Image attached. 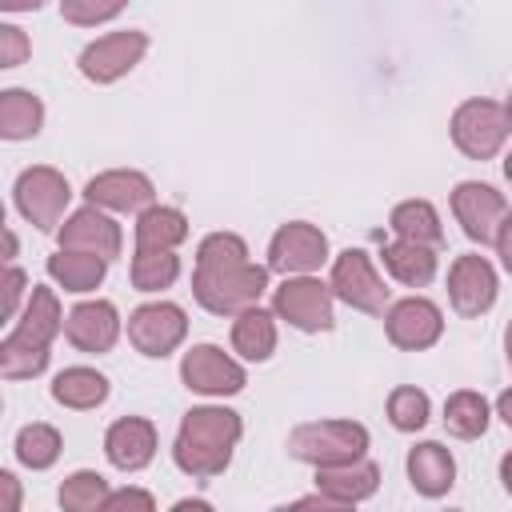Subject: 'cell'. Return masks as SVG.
<instances>
[{
    "instance_id": "1",
    "label": "cell",
    "mask_w": 512,
    "mask_h": 512,
    "mask_svg": "<svg viewBox=\"0 0 512 512\" xmlns=\"http://www.w3.org/2000/svg\"><path fill=\"white\" fill-rule=\"evenodd\" d=\"M240 416L224 404H204L184 412L176 444H172V460L184 476L192 480H212L232 464V452L240 444Z\"/></svg>"
},
{
    "instance_id": "2",
    "label": "cell",
    "mask_w": 512,
    "mask_h": 512,
    "mask_svg": "<svg viewBox=\"0 0 512 512\" xmlns=\"http://www.w3.org/2000/svg\"><path fill=\"white\" fill-rule=\"evenodd\" d=\"M268 288V268L240 260V264H196L192 276V296L200 300V308H208L212 316H236L252 304H260Z\"/></svg>"
},
{
    "instance_id": "3",
    "label": "cell",
    "mask_w": 512,
    "mask_h": 512,
    "mask_svg": "<svg viewBox=\"0 0 512 512\" xmlns=\"http://www.w3.org/2000/svg\"><path fill=\"white\" fill-rule=\"evenodd\" d=\"M368 452V428L356 420H308L288 432V456L304 464H344Z\"/></svg>"
},
{
    "instance_id": "4",
    "label": "cell",
    "mask_w": 512,
    "mask_h": 512,
    "mask_svg": "<svg viewBox=\"0 0 512 512\" xmlns=\"http://www.w3.org/2000/svg\"><path fill=\"white\" fill-rule=\"evenodd\" d=\"M508 108L496 100H464L452 112V140L468 160H492L508 140Z\"/></svg>"
},
{
    "instance_id": "5",
    "label": "cell",
    "mask_w": 512,
    "mask_h": 512,
    "mask_svg": "<svg viewBox=\"0 0 512 512\" xmlns=\"http://www.w3.org/2000/svg\"><path fill=\"white\" fill-rule=\"evenodd\" d=\"M12 200H16V212H20L28 224L52 232V228L64 220V208H68V200H72V188H68V180H64L56 168L40 164V168H28V172L16 176Z\"/></svg>"
},
{
    "instance_id": "6",
    "label": "cell",
    "mask_w": 512,
    "mask_h": 512,
    "mask_svg": "<svg viewBox=\"0 0 512 512\" xmlns=\"http://www.w3.org/2000/svg\"><path fill=\"white\" fill-rule=\"evenodd\" d=\"M276 320H288L300 332H328L332 328V284H320L308 276H284V284L272 292Z\"/></svg>"
},
{
    "instance_id": "7",
    "label": "cell",
    "mask_w": 512,
    "mask_h": 512,
    "mask_svg": "<svg viewBox=\"0 0 512 512\" xmlns=\"http://www.w3.org/2000/svg\"><path fill=\"white\" fill-rule=\"evenodd\" d=\"M332 296L344 300L348 308L356 312H372L380 316L388 308V288L380 280V272L372 268V260L360 252V248H344L336 260H332Z\"/></svg>"
},
{
    "instance_id": "8",
    "label": "cell",
    "mask_w": 512,
    "mask_h": 512,
    "mask_svg": "<svg viewBox=\"0 0 512 512\" xmlns=\"http://www.w3.org/2000/svg\"><path fill=\"white\" fill-rule=\"evenodd\" d=\"M324 260H328V236L308 220L280 224L268 244V268L280 276H308Z\"/></svg>"
},
{
    "instance_id": "9",
    "label": "cell",
    "mask_w": 512,
    "mask_h": 512,
    "mask_svg": "<svg viewBox=\"0 0 512 512\" xmlns=\"http://www.w3.org/2000/svg\"><path fill=\"white\" fill-rule=\"evenodd\" d=\"M148 52V36L136 32V28H124V32H108L100 40H92L84 52H80V72L84 80L92 84H112L120 76H128Z\"/></svg>"
},
{
    "instance_id": "10",
    "label": "cell",
    "mask_w": 512,
    "mask_h": 512,
    "mask_svg": "<svg viewBox=\"0 0 512 512\" xmlns=\"http://www.w3.org/2000/svg\"><path fill=\"white\" fill-rule=\"evenodd\" d=\"M180 380L188 392H200V396H236L248 384L244 368L216 344L188 348L180 360Z\"/></svg>"
},
{
    "instance_id": "11",
    "label": "cell",
    "mask_w": 512,
    "mask_h": 512,
    "mask_svg": "<svg viewBox=\"0 0 512 512\" xmlns=\"http://www.w3.org/2000/svg\"><path fill=\"white\" fill-rule=\"evenodd\" d=\"M188 336V316L180 304H168V300H156V304H140L132 316H128V340L136 344L140 356H168L180 340Z\"/></svg>"
},
{
    "instance_id": "12",
    "label": "cell",
    "mask_w": 512,
    "mask_h": 512,
    "mask_svg": "<svg viewBox=\"0 0 512 512\" xmlns=\"http://www.w3.org/2000/svg\"><path fill=\"white\" fill-rule=\"evenodd\" d=\"M452 212H456V220H460V228H464L468 240H476V244H496V228H500L508 204H504V196H500L492 184L464 180V184H456V192H452Z\"/></svg>"
},
{
    "instance_id": "13",
    "label": "cell",
    "mask_w": 512,
    "mask_h": 512,
    "mask_svg": "<svg viewBox=\"0 0 512 512\" xmlns=\"http://www.w3.org/2000/svg\"><path fill=\"white\" fill-rule=\"evenodd\" d=\"M384 332L396 348L404 352H420V348H432L444 332V316L432 300L424 296H408V300H396L384 316Z\"/></svg>"
},
{
    "instance_id": "14",
    "label": "cell",
    "mask_w": 512,
    "mask_h": 512,
    "mask_svg": "<svg viewBox=\"0 0 512 512\" xmlns=\"http://www.w3.org/2000/svg\"><path fill=\"white\" fill-rule=\"evenodd\" d=\"M56 236H60V248L92 252V256H104V260H116V256H120V248H124L120 224H116L104 208H96V204H88V208L72 212V216L56 228Z\"/></svg>"
},
{
    "instance_id": "15",
    "label": "cell",
    "mask_w": 512,
    "mask_h": 512,
    "mask_svg": "<svg viewBox=\"0 0 512 512\" xmlns=\"http://www.w3.org/2000/svg\"><path fill=\"white\" fill-rule=\"evenodd\" d=\"M448 300L460 316H484L496 304V268L476 252L456 256L448 272Z\"/></svg>"
},
{
    "instance_id": "16",
    "label": "cell",
    "mask_w": 512,
    "mask_h": 512,
    "mask_svg": "<svg viewBox=\"0 0 512 512\" xmlns=\"http://www.w3.org/2000/svg\"><path fill=\"white\" fill-rule=\"evenodd\" d=\"M84 196L88 204L104 208V212H144L156 196L152 180L144 172H132V168H112V172H100L84 184Z\"/></svg>"
},
{
    "instance_id": "17",
    "label": "cell",
    "mask_w": 512,
    "mask_h": 512,
    "mask_svg": "<svg viewBox=\"0 0 512 512\" xmlns=\"http://www.w3.org/2000/svg\"><path fill=\"white\" fill-rule=\"evenodd\" d=\"M64 336L80 352H108L120 336V316L108 300H84L64 316Z\"/></svg>"
},
{
    "instance_id": "18",
    "label": "cell",
    "mask_w": 512,
    "mask_h": 512,
    "mask_svg": "<svg viewBox=\"0 0 512 512\" xmlns=\"http://www.w3.org/2000/svg\"><path fill=\"white\" fill-rule=\"evenodd\" d=\"M104 456L120 472H140L156 456V428L144 416H124L104 432Z\"/></svg>"
},
{
    "instance_id": "19",
    "label": "cell",
    "mask_w": 512,
    "mask_h": 512,
    "mask_svg": "<svg viewBox=\"0 0 512 512\" xmlns=\"http://www.w3.org/2000/svg\"><path fill=\"white\" fill-rule=\"evenodd\" d=\"M316 488L336 508H348V504L368 500L380 488V468L372 460H364V456L344 460V464H324V468H316Z\"/></svg>"
},
{
    "instance_id": "20",
    "label": "cell",
    "mask_w": 512,
    "mask_h": 512,
    "mask_svg": "<svg viewBox=\"0 0 512 512\" xmlns=\"http://www.w3.org/2000/svg\"><path fill=\"white\" fill-rule=\"evenodd\" d=\"M404 468H408V484H412L420 496H428V500L444 496V492L456 484V460H452V452H448L444 444H436V440L416 444V448L408 452Z\"/></svg>"
},
{
    "instance_id": "21",
    "label": "cell",
    "mask_w": 512,
    "mask_h": 512,
    "mask_svg": "<svg viewBox=\"0 0 512 512\" xmlns=\"http://www.w3.org/2000/svg\"><path fill=\"white\" fill-rule=\"evenodd\" d=\"M232 352H240L252 364L268 360L276 352V312H264L260 304L236 312V320H232Z\"/></svg>"
},
{
    "instance_id": "22",
    "label": "cell",
    "mask_w": 512,
    "mask_h": 512,
    "mask_svg": "<svg viewBox=\"0 0 512 512\" xmlns=\"http://www.w3.org/2000/svg\"><path fill=\"white\" fill-rule=\"evenodd\" d=\"M380 260H384L388 276L408 284V288H424L436 276V248H424V244H412V240H400V236L392 244H384Z\"/></svg>"
},
{
    "instance_id": "23",
    "label": "cell",
    "mask_w": 512,
    "mask_h": 512,
    "mask_svg": "<svg viewBox=\"0 0 512 512\" xmlns=\"http://www.w3.org/2000/svg\"><path fill=\"white\" fill-rule=\"evenodd\" d=\"M104 272H108V260L104 256H92V252L60 248L56 256H48V276L64 292H92V288H100Z\"/></svg>"
},
{
    "instance_id": "24",
    "label": "cell",
    "mask_w": 512,
    "mask_h": 512,
    "mask_svg": "<svg viewBox=\"0 0 512 512\" xmlns=\"http://www.w3.org/2000/svg\"><path fill=\"white\" fill-rule=\"evenodd\" d=\"M392 232L400 240H412V244H424V248H440L444 244V228H440V212L428 204V200H404L392 208L388 216Z\"/></svg>"
},
{
    "instance_id": "25",
    "label": "cell",
    "mask_w": 512,
    "mask_h": 512,
    "mask_svg": "<svg viewBox=\"0 0 512 512\" xmlns=\"http://www.w3.org/2000/svg\"><path fill=\"white\" fill-rule=\"evenodd\" d=\"M36 344H52L60 332H64V312H60V300L52 288H32L28 292V304L20 312V324L12 328Z\"/></svg>"
},
{
    "instance_id": "26",
    "label": "cell",
    "mask_w": 512,
    "mask_h": 512,
    "mask_svg": "<svg viewBox=\"0 0 512 512\" xmlns=\"http://www.w3.org/2000/svg\"><path fill=\"white\" fill-rule=\"evenodd\" d=\"M44 124V104L40 96L24 92V88H8L0 92V136L4 140H28L36 136Z\"/></svg>"
},
{
    "instance_id": "27",
    "label": "cell",
    "mask_w": 512,
    "mask_h": 512,
    "mask_svg": "<svg viewBox=\"0 0 512 512\" xmlns=\"http://www.w3.org/2000/svg\"><path fill=\"white\" fill-rule=\"evenodd\" d=\"M188 236V220L180 208L148 204L136 216V248H176Z\"/></svg>"
},
{
    "instance_id": "28",
    "label": "cell",
    "mask_w": 512,
    "mask_h": 512,
    "mask_svg": "<svg viewBox=\"0 0 512 512\" xmlns=\"http://www.w3.org/2000/svg\"><path fill=\"white\" fill-rule=\"evenodd\" d=\"M52 400L64 408H96L108 400V380L96 368H64L52 380Z\"/></svg>"
},
{
    "instance_id": "29",
    "label": "cell",
    "mask_w": 512,
    "mask_h": 512,
    "mask_svg": "<svg viewBox=\"0 0 512 512\" xmlns=\"http://www.w3.org/2000/svg\"><path fill=\"white\" fill-rule=\"evenodd\" d=\"M488 416H492L488 400H484L480 392H472V388H460V392H452V396L444 400V428H448L456 440H476V436H484V432H488Z\"/></svg>"
},
{
    "instance_id": "30",
    "label": "cell",
    "mask_w": 512,
    "mask_h": 512,
    "mask_svg": "<svg viewBox=\"0 0 512 512\" xmlns=\"http://www.w3.org/2000/svg\"><path fill=\"white\" fill-rule=\"evenodd\" d=\"M176 276H180V256L172 248H136V256H132V284H136V292L172 288Z\"/></svg>"
},
{
    "instance_id": "31",
    "label": "cell",
    "mask_w": 512,
    "mask_h": 512,
    "mask_svg": "<svg viewBox=\"0 0 512 512\" xmlns=\"http://www.w3.org/2000/svg\"><path fill=\"white\" fill-rule=\"evenodd\" d=\"M48 368V344H36L20 332H8L0 340V372L4 380H28Z\"/></svg>"
},
{
    "instance_id": "32",
    "label": "cell",
    "mask_w": 512,
    "mask_h": 512,
    "mask_svg": "<svg viewBox=\"0 0 512 512\" xmlns=\"http://www.w3.org/2000/svg\"><path fill=\"white\" fill-rule=\"evenodd\" d=\"M60 448H64V440H60V432L52 424H24L16 432V460L24 468H32V472L52 468L56 456H60Z\"/></svg>"
},
{
    "instance_id": "33",
    "label": "cell",
    "mask_w": 512,
    "mask_h": 512,
    "mask_svg": "<svg viewBox=\"0 0 512 512\" xmlns=\"http://www.w3.org/2000/svg\"><path fill=\"white\" fill-rule=\"evenodd\" d=\"M108 480L100 476V472H88V468H80V472H72L64 484H60V508H68V512H104V500H108Z\"/></svg>"
},
{
    "instance_id": "34",
    "label": "cell",
    "mask_w": 512,
    "mask_h": 512,
    "mask_svg": "<svg viewBox=\"0 0 512 512\" xmlns=\"http://www.w3.org/2000/svg\"><path fill=\"white\" fill-rule=\"evenodd\" d=\"M428 412H432L428 392H420V388H412V384L392 388V396H388V420H392V428L416 432V428L428 424Z\"/></svg>"
},
{
    "instance_id": "35",
    "label": "cell",
    "mask_w": 512,
    "mask_h": 512,
    "mask_svg": "<svg viewBox=\"0 0 512 512\" xmlns=\"http://www.w3.org/2000/svg\"><path fill=\"white\" fill-rule=\"evenodd\" d=\"M248 260V244L236 232H208L196 248V264H240Z\"/></svg>"
},
{
    "instance_id": "36",
    "label": "cell",
    "mask_w": 512,
    "mask_h": 512,
    "mask_svg": "<svg viewBox=\"0 0 512 512\" xmlns=\"http://www.w3.org/2000/svg\"><path fill=\"white\" fill-rule=\"evenodd\" d=\"M128 0H60V12L68 24H80V28H96L112 16L124 12Z\"/></svg>"
},
{
    "instance_id": "37",
    "label": "cell",
    "mask_w": 512,
    "mask_h": 512,
    "mask_svg": "<svg viewBox=\"0 0 512 512\" xmlns=\"http://www.w3.org/2000/svg\"><path fill=\"white\" fill-rule=\"evenodd\" d=\"M32 44L16 24H0V68H20L28 60Z\"/></svg>"
},
{
    "instance_id": "38",
    "label": "cell",
    "mask_w": 512,
    "mask_h": 512,
    "mask_svg": "<svg viewBox=\"0 0 512 512\" xmlns=\"http://www.w3.org/2000/svg\"><path fill=\"white\" fill-rule=\"evenodd\" d=\"M120 508H144V512H152V508H156V500H152L148 492H140V488H120V492H108L104 512H120Z\"/></svg>"
},
{
    "instance_id": "39",
    "label": "cell",
    "mask_w": 512,
    "mask_h": 512,
    "mask_svg": "<svg viewBox=\"0 0 512 512\" xmlns=\"http://www.w3.org/2000/svg\"><path fill=\"white\" fill-rule=\"evenodd\" d=\"M24 288H28V276L12 264L8 276H4V316H16V308H20V300H24Z\"/></svg>"
},
{
    "instance_id": "40",
    "label": "cell",
    "mask_w": 512,
    "mask_h": 512,
    "mask_svg": "<svg viewBox=\"0 0 512 512\" xmlns=\"http://www.w3.org/2000/svg\"><path fill=\"white\" fill-rule=\"evenodd\" d=\"M496 252H500V264L512 272V212H504V220L496 228Z\"/></svg>"
},
{
    "instance_id": "41",
    "label": "cell",
    "mask_w": 512,
    "mask_h": 512,
    "mask_svg": "<svg viewBox=\"0 0 512 512\" xmlns=\"http://www.w3.org/2000/svg\"><path fill=\"white\" fill-rule=\"evenodd\" d=\"M0 488H4V508L16 512L20 508V488H16V476L12 472H0Z\"/></svg>"
},
{
    "instance_id": "42",
    "label": "cell",
    "mask_w": 512,
    "mask_h": 512,
    "mask_svg": "<svg viewBox=\"0 0 512 512\" xmlns=\"http://www.w3.org/2000/svg\"><path fill=\"white\" fill-rule=\"evenodd\" d=\"M48 0H0V8L4 12H36V8H44Z\"/></svg>"
},
{
    "instance_id": "43",
    "label": "cell",
    "mask_w": 512,
    "mask_h": 512,
    "mask_svg": "<svg viewBox=\"0 0 512 512\" xmlns=\"http://www.w3.org/2000/svg\"><path fill=\"white\" fill-rule=\"evenodd\" d=\"M496 416L512 428V388H508V392H500V400H496Z\"/></svg>"
},
{
    "instance_id": "44",
    "label": "cell",
    "mask_w": 512,
    "mask_h": 512,
    "mask_svg": "<svg viewBox=\"0 0 512 512\" xmlns=\"http://www.w3.org/2000/svg\"><path fill=\"white\" fill-rule=\"evenodd\" d=\"M500 484L512 496V452H504V460H500Z\"/></svg>"
},
{
    "instance_id": "45",
    "label": "cell",
    "mask_w": 512,
    "mask_h": 512,
    "mask_svg": "<svg viewBox=\"0 0 512 512\" xmlns=\"http://www.w3.org/2000/svg\"><path fill=\"white\" fill-rule=\"evenodd\" d=\"M504 356H508V364H512V324L504 328Z\"/></svg>"
},
{
    "instance_id": "46",
    "label": "cell",
    "mask_w": 512,
    "mask_h": 512,
    "mask_svg": "<svg viewBox=\"0 0 512 512\" xmlns=\"http://www.w3.org/2000/svg\"><path fill=\"white\" fill-rule=\"evenodd\" d=\"M504 176H508V180H512V152H508V156H504Z\"/></svg>"
},
{
    "instance_id": "47",
    "label": "cell",
    "mask_w": 512,
    "mask_h": 512,
    "mask_svg": "<svg viewBox=\"0 0 512 512\" xmlns=\"http://www.w3.org/2000/svg\"><path fill=\"white\" fill-rule=\"evenodd\" d=\"M504 108H508V120H512V92H508V100H504Z\"/></svg>"
}]
</instances>
